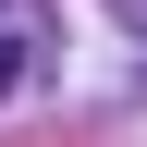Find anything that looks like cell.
<instances>
[{"label":"cell","instance_id":"cell-1","mask_svg":"<svg viewBox=\"0 0 147 147\" xmlns=\"http://www.w3.org/2000/svg\"><path fill=\"white\" fill-rule=\"evenodd\" d=\"M25 74H37V37H0V98H12Z\"/></svg>","mask_w":147,"mask_h":147},{"label":"cell","instance_id":"cell-2","mask_svg":"<svg viewBox=\"0 0 147 147\" xmlns=\"http://www.w3.org/2000/svg\"><path fill=\"white\" fill-rule=\"evenodd\" d=\"M123 12H135V25H147V0H123Z\"/></svg>","mask_w":147,"mask_h":147}]
</instances>
